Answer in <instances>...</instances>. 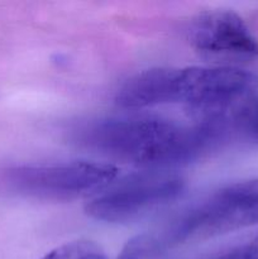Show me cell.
<instances>
[{"label": "cell", "mask_w": 258, "mask_h": 259, "mask_svg": "<svg viewBox=\"0 0 258 259\" xmlns=\"http://www.w3.org/2000/svg\"><path fill=\"white\" fill-rule=\"evenodd\" d=\"M185 186V179L176 172H139L108 185L86 204L85 211L98 222H131L176 200Z\"/></svg>", "instance_id": "cell-5"}, {"label": "cell", "mask_w": 258, "mask_h": 259, "mask_svg": "<svg viewBox=\"0 0 258 259\" xmlns=\"http://www.w3.org/2000/svg\"><path fill=\"white\" fill-rule=\"evenodd\" d=\"M228 121L232 139L258 147V90L230 109Z\"/></svg>", "instance_id": "cell-7"}, {"label": "cell", "mask_w": 258, "mask_h": 259, "mask_svg": "<svg viewBox=\"0 0 258 259\" xmlns=\"http://www.w3.org/2000/svg\"><path fill=\"white\" fill-rule=\"evenodd\" d=\"M73 141L109 158L162 169L201 158L232 136L227 110L194 123L151 115L98 119L76 129Z\"/></svg>", "instance_id": "cell-1"}, {"label": "cell", "mask_w": 258, "mask_h": 259, "mask_svg": "<svg viewBox=\"0 0 258 259\" xmlns=\"http://www.w3.org/2000/svg\"><path fill=\"white\" fill-rule=\"evenodd\" d=\"M190 45L207 57L253 58L258 40L242 17L232 10H210L191 20L187 28Z\"/></svg>", "instance_id": "cell-6"}, {"label": "cell", "mask_w": 258, "mask_h": 259, "mask_svg": "<svg viewBox=\"0 0 258 259\" xmlns=\"http://www.w3.org/2000/svg\"><path fill=\"white\" fill-rule=\"evenodd\" d=\"M258 224V179L225 185L156 233L169 250Z\"/></svg>", "instance_id": "cell-3"}, {"label": "cell", "mask_w": 258, "mask_h": 259, "mask_svg": "<svg viewBox=\"0 0 258 259\" xmlns=\"http://www.w3.org/2000/svg\"><path fill=\"white\" fill-rule=\"evenodd\" d=\"M169 249L156 233L141 234L129 240L118 259H168Z\"/></svg>", "instance_id": "cell-8"}, {"label": "cell", "mask_w": 258, "mask_h": 259, "mask_svg": "<svg viewBox=\"0 0 258 259\" xmlns=\"http://www.w3.org/2000/svg\"><path fill=\"white\" fill-rule=\"evenodd\" d=\"M113 164L90 161L0 167V192L29 199L66 201L101 191L115 180Z\"/></svg>", "instance_id": "cell-4"}, {"label": "cell", "mask_w": 258, "mask_h": 259, "mask_svg": "<svg viewBox=\"0 0 258 259\" xmlns=\"http://www.w3.org/2000/svg\"><path fill=\"white\" fill-rule=\"evenodd\" d=\"M257 77L235 67H159L125 81L115 103L125 109L184 104L204 114L225 111L253 93Z\"/></svg>", "instance_id": "cell-2"}, {"label": "cell", "mask_w": 258, "mask_h": 259, "mask_svg": "<svg viewBox=\"0 0 258 259\" xmlns=\"http://www.w3.org/2000/svg\"><path fill=\"white\" fill-rule=\"evenodd\" d=\"M42 259H108V257L94 242L73 240L55 248Z\"/></svg>", "instance_id": "cell-9"}, {"label": "cell", "mask_w": 258, "mask_h": 259, "mask_svg": "<svg viewBox=\"0 0 258 259\" xmlns=\"http://www.w3.org/2000/svg\"><path fill=\"white\" fill-rule=\"evenodd\" d=\"M202 259H258V234L243 238Z\"/></svg>", "instance_id": "cell-10"}]
</instances>
